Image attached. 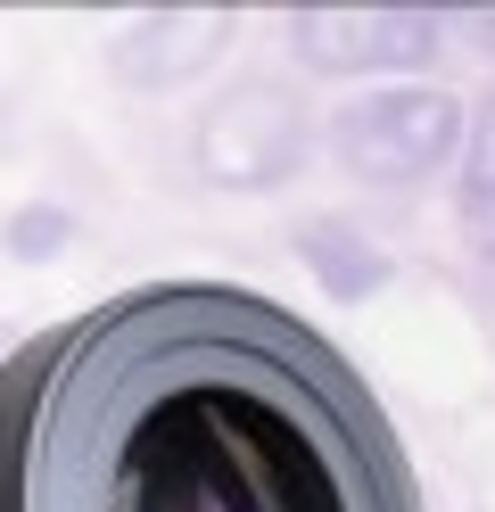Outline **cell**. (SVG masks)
I'll use <instances>...</instances> for the list:
<instances>
[{
  "mask_svg": "<svg viewBox=\"0 0 495 512\" xmlns=\"http://www.w3.org/2000/svg\"><path fill=\"white\" fill-rule=\"evenodd\" d=\"M438 25L429 17H363V9H330V17H297V50L314 67H347V75H372V67H413L429 50Z\"/></svg>",
  "mask_w": 495,
  "mask_h": 512,
  "instance_id": "3957f363",
  "label": "cell"
},
{
  "mask_svg": "<svg viewBox=\"0 0 495 512\" xmlns=\"http://www.w3.org/2000/svg\"><path fill=\"white\" fill-rule=\"evenodd\" d=\"M454 133H462V116L446 91H380V100L339 116V157L372 182H421L454 149Z\"/></svg>",
  "mask_w": 495,
  "mask_h": 512,
  "instance_id": "7a4b0ae2",
  "label": "cell"
},
{
  "mask_svg": "<svg viewBox=\"0 0 495 512\" xmlns=\"http://www.w3.org/2000/svg\"><path fill=\"white\" fill-rule=\"evenodd\" d=\"M0 512H421L363 380L240 290H141L0 372Z\"/></svg>",
  "mask_w": 495,
  "mask_h": 512,
  "instance_id": "6da1fadb",
  "label": "cell"
},
{
  "mask_svg": "<svg viewBox=\"0 0 495 512\" xmlns=\"http://www.w3.org/2000/svg\"><path fill=\"white\" fill-rule=\"evenodd\" d=\"M462 232H471L495 256V100L479 108V133H471V174H462Z\"/></svg>",
  "mask_w": 495,
  "mask_h": 512,
  "instance_id": "277c9868",
  "label": "cell"
}]
</instances>
